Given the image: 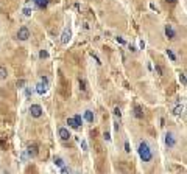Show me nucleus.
<instances>
[{
    "label": "nucleus",
    "instance_id": "nucleus-14",
    "mask_svg": "<svg viewBox=\"0 0 187 174\" xmlns=\"http://www.w3.org/2000/svg\"><path fill=\"white\" fill-rule=\"evenodd\" d=\"M183 112H184V106H183V104H176V106L171 109V114L175 115V117L183 115Z\"/></svg>",
    "mask_w": 187,
    "mask_h": 174
},
{
    "label": "nucleus",
    "instance_id": "nucleus-13",
    "mask_svg": "<svg viewBox=\"0 0 187 174\" xmlns=\"http://www.w3.org/2000/svg\"><path fill=\"white\" fill-rule=\"evenodd\" d=\"M133 114H134L136 118H139V120H142V118H143V110H142V107L139 106V104H136V106H134Z\"/></svg>",
    "mask_w": 187,
    "mask_h": 174
},
{
    "label": "nucleus",
    "instance_id": "nucleus-17",
    "mask_svg": "<svg viewBox=\"0 0 187 174\" xmlns=\"http://www.w3.org/2000/svg\"><path fill=\"white\" fill-rule=\"evenodd\" d=\"M24 93H25L27 98H33V95H34V87L25 86V87H24Z\"/></svg>",
    "mask_w": 187,
    "mask_h": 174
},
{
    "label": "nucleus",
    "instance_id": "nucleus-3",
    "mask_svg": "<svg viewBox=\"0 0 187 174\" xmlns=\"http://www.w3.org/2000/svg\"><path fill=\"white\" fill-rule=\"evenodd\" d=\"M47 90H48V78L47 76H41V79L36 82V86H34V93L42 96V95L47 93Z\"/></svg>",
    "mask_w": 187,
    "mask_h": 174
},
{
    "label": "nucleus",
    "instance_id": "nucleus-11",
    "mask_svg": "<svg viewBox=\"0 0 187 174\" xmlns=\"http://www.w3.org/2000/svg\"><path fill=\"white\" fill-rule=\"evenodd\" d=\"M31 2L38 10H47L48 5H50V0H31Z\"/></svg>",
    "mask_w": 187,
    "mask_h": 174
},
{
    "label": "nucleus",
    "instance_id": "nucleus-34",
    "mask_svg": "<svg viewBox=\"0 0 187 174\" xmlns=\"http://www.w3.org/2000/svg\"><path fill=\"white\" fill-rule=\"evenodd\" d=\"M17 87H19V89H24V87H25V79H19V81H17Z\"/></svg>",
    "mask_w": 187,
    "mask_h": 174
},
{
    "label": "nucleus",
    "instance_id": "nucleus-37",
    "mask_svg": "<svg viewBox=\"0 0 187 174\" xmlns=\"http://www.w3.org/2000/svg\"><path fill=\"white\" fill-rule=\"evenodd\" d=\"M167 2H169V3H171V5H173V3H176V2H178V0H167Z\"/></svg>",
    "mask_w": 187,
    "mask_h": 174
},
{
    "label": "nucleus",
    "instance_id": "nucleus-1",
    "mask_svg": "<svg viewBox=\"0 0 187 174\" xmlns=\"http://www.w3.org/2000/svg\"><path fill=\"white\" fill-rule=\"evenodd\" d=\"M137 154H139L140 160L143 163H151L153 162V149H151V146L147 140H140L139 145H137Z\"/></svg>",
    "mask_w": 187,
    "mask_h": 174
},
{
    "label": "nucleus",
    "instance_id": "nucleus-16",
    "mask_svg": "<svg viewBox=\"0 0 187 174\" xmlns=\"http://www.w3.org/2000/svg\"><path fill=\"white\" fill-rule=\"evenodd\" d=\"M165 54H167V58H169L171 62H176V61H178V56L175 54V51H173L171 48H167V50H165Z\"/></svg>",
    "mask_w": 187,
    "mask_h": 174
},
{
    "label": "nucleus",
    "instance_id": "nucleus-4",
    "mask_svg": "<svg viewBox=\"0 0 187 174\" xmlns=\"http://www.w3.org/2000/svg\"><path fill=\"white\" fill-rule=\"evenodd\" d=\"M28 112H30V115H31V118H41L44 115V109H42V106L41 104H31V106L28 107Z\"/></svg>",
    "mask_w": 187,
    "mask_h": 174
},
{
    "label": "nucleus",
    "instance_id": "nucleus-31",
    "mask_svg": "<svg viewBox=\"0 0 187 174\" xmlns=\"http://www.w3.org/2000/svg\"><path fill=\"white\" fill-rule=\"evenodd\" d=\"M115 40H117V44H120V45H125V44H126V40H125L122 36H117Z\"/></svg>",
    "mask_w": 187,
    "mask_h": 174
},
{
    "label": "nucleus",
    "instance_id": "nucleus-10",
    "mask_svg": "<svg viewBox=\"0 0 187 174\" xmlns=\"http://www.w3.org/2000/svg\"><path fill=\"white\" fill-rule=\"evenodd\" d=\"M33 2H30V0H27L25 2V5L22 6V10H20V12H22V16L24 17H31V14H33Z\"/></svg>",
    "mask_w": 187,
    "mask_h": 174
},
{
    "label": "nucleus",
    "instance_id": "nucleus-25",
    "mask_svg": "<svg viewBox=\"0 0 187 174\" xmlns=\"http://www.w3.org/2000/svg\"><path fill=\"white\" fill-rule=\"evenodd\" d=\"M178 78H179V82H181L183 86H186V84H187V79H186V73H184V72H181V73H179V76H178Z\"/></svg>",
    "mask_w": 187,
    "mask_h": 174
},
{
    "label": "nucleus",
    "instance_id": "nucleus-32",
    "mask_svg": "<svg viewBox=\"0 0 187 174\" xmlns=\"http://www.w3.org/2000/svg\"><path fill=\"white\" fill-rule=\"evenodd\" d=\"M92 58H94V61L97 62V65H101V61H100V58H98V56H97V54H95V53H92Z\"/></svg>",
    "mask_w": 187,
    "mask_h": 174
},
{
    "label": "nucleus",
    "instance_id": "nucleus-6",
    "mask_svg": "<svg viewBox=\"0 0 187 174\" xmlns=\"http://www.w3.org/2000/svg\"><path fill=\"white\" fill-rule=\"evenodd\" d=\"M31 37V33L28 30V26H20V28L17 30V39L20 40V42H27Z\"/></svg>",
    "mask_w": 187,
    "mask_h": 174
},
{
    "label": "nucleus",
    "instance_id": "nucleus-18",
    "mask_svg": "<svg viewBox=\"0 0 187 174\" xmlns=\"http://www.w3.org/2000/svg\"><path fill=\"white\" fill-rule=\"evenodd\" d=\"M8 78V70H6V67L0 65V81H5Z\"/></svg>",
    "mask_w": 187,
    "mask_h": 174
},
{
    "label": "nucleus",
    "instance_id": "nucleus-35",
    "mask_svg": "<svg viewBox=\"0 0 187 174\" xmlns=\"http://www.w3.org/2000/svg\"><path fill=\"white\" fill-rule=\"evenodd\" d=\"M147 67H148V70H150V72H151V70H153V65H151V62H150V61L147 62Z\"/></svg>",
    "mask_w": 187,
    "mask_h": 174
},
{
    "label": "nucleus",
    "instance_id": "nucleus-30",
    "mask_svg": "<svg viewBox=\"0 0 187 174\" xmlns=\"http://www.w3.org/2000/svg\"><path fill=\"white\" fill-rule=\"evenodd\" d=\"M103 138H105V142H108V143H111V140H112V137H111L109 132H105V134H103Z\"/></svg>",
    "mask_w": 187,
    "mask_h": 174
},
{
    "label": "nucleus",
    "instance_id": "nucleus-26",
    "mask_svg": "<svg viewBox=\"0 0 187 174\" xmlns=\"http://www.w3.org/2000/svg\"><path fill=\"white\" fill-rule=\"evenodd\" d=\"M61 174H72V170H70V166H67V165H64L61 168Z\"/></svg>",
    "mask_w": 187,
    "mask_h": 174
},
{
    "label": "nucleus",
    "instance_id": "nucleus-24",
    "mask_svg": "<svg viewBox=\"0 0 187 174\" xmlns=\"http://www.w3.org/2000/svg\"><path fill=\"white\" fill-rule=\"evenodd\" d=\"M48 56H50V54H48L47 50H44V48H42V50H39V59H47Z\"/></svg>",
    "mask_w": 187,
    "mask_h": 174
},
{
    "label": "nucleus",
    "instance_id": "nucleus-8",
    "mask_svg": "<svg viewBox=\"0 0 187 174\" xmlns=\"http://www.w3.org/2000/svg\"><path fill=\"white\" fill-rule=\"evenodd\" d=\"M58 135H59V138H61L62 142H69L72 138L70 131H69L67 128H64V126H59L58 128Z\"/></svg>",
    "mask_w": 187,
    "mask_h": 174
},
{
    "label": "nucleus",
    "instance_id": "nucleus-9",
    "mask_svg": "<svg viewBox=\"0 0 187 174\" xmlns=\"http://www.w3.org/2000/svg\"><path fill=\"white\" fill-rule=\"evenodd\" d=\"M25 152H27V156H28V159H34V157L39 154V148H38V145H36V143H30L28 146H27Z\"/></svg>",
    "mask_w": 187,
    "mask_h": 174
},
{
    "label": "nucleus",
    "instance_id": "nucleus-2",
    "mask_svg": "<svg viewBox=\"0 0 187 174\" xmlns=\"http://www.w3.org/2000/svg\"><path fill=\"white\" fill-rule=\"evenodd\" d=\"M164 143H165V146H167L169 149L176 148V145H178V134H176L175 131H167V132H165V135H164Z\"/></svg>",
    "mask_w": 187,
    "mask_h": 174
},
{
    "label": "nucleus",
    "instance_id": "nucleus-38",
    "mask_svg": "<svg viewBox=\"0 0 187 174\" xmlns=\"http://www.w3.org/2000/svg\"><path fill=\"white\" fill-rule=\"evenodd\" d=\"M80 174H81V173H80Z\"/></svg>",
    "mask_w": 187,
    "mask_h": 174
},
{
    "label": "nucleus",
    "instance_id": "nucleus-15",
    "mask_svg": "<svg viewBox=\"0 0 187 174\" xmlns=\"http://www.w3.org/2000/svg\"><path fill=\"white\" fill-rule=\"evenodd\" d=\"M53 163H55V166H58V168H62V166L66 165V160L62 157H59V156H55L53 157Z\"/></svg>",
    "mask_w": 187,
    "mask_h": 174
},
{
    "label": "nucleus",
    "instance_id": "nucleus-29",
    "mask_svg": "<svg viewBox=\"0 0 187 174\" xmlns=\"http://www.w3.org/2000/svg\"><path fill=\"white\" fill-rule=\"evenodd\" d=\"M125 152H126V154H129V152H131V146H129V142L128 140H125Z\"/></svg>",
    "mask_w": 187,
    "mask_h": 174
},
{
    "label": "nucleus",
    "instance_id": "nucleus-12",
    "mask_svg": "<svg viewBox=\"0 0 187 174\" xmlns=\"http://www.w3.org/2000/svg\"><path fill=\"white\" fill-rule=\"evenodd\" d=\"M83 120H86L87 123H94V121H95V114H94V110L86 109L84 112H83Z\"/></svg>",
    "mask_w": 187,
    "mask_h": 174
},
{
    "label": "nucleus",
    "instance_id": "nucleus-28",
    "mask_svg": "<svg viewBox=\"0 0 187 174\" xmlns=\"http://www.w3.org/2000/svg\"><path fill=\"white\" fill-rule=\"evenodd\" d=\"M114 115H115V118H122V110L119 109V107H114Z\"/></svg>",
    "mask_w": 187,
    "mask_h": 174
},
{
    "label": "nucleus",
    "instance_id": "nucleus-19",
    "mask_svg": "<svg viewBox=\"0 0 187 174\" xmlns=\"http://www.w3.org/2000/svg\"><path fill=\"white\" fill-rule=\"evenodd\" d=\"M72 118L75 120V124H77V126H78V129H80V128H81V124H83V121H84V120H83V117H81L80 114H77V115H73Z\"/></svg>",
    "mask_w": 187,
    "mask_h": 174
},
{
    "label": "nucleus",
    "instance_id": "nucleus-27",
    "mask_svg": "<svg viewBox=\"0 0 187 174\" xmlns=\"http://www.w3.org/2000/svg\"><path fill=\"white\" fill-rule=\"evenodd\" d=\"M20 160H22V163H27V160H28V156H27L25 151L20 152Z\"/></svg>",
    "mask_w": 187,
    "mask_h": 174
},
{
    "label": "nucleus",
    "instance_id": "nucleus-20",
    "mask_svg": "<svg viewBox=\"0 0 187 174\" xmlns=\"http://www.w3.org/2000/svg\"><path fill=\"white\" fill-rule=\"evenodd\" d=\"M80 146H81V149L84 151V152L89 151V145H87V142L84 140V138H81V140H80Z\"/></svg>",
    "mask_w": 187,
    "mask_h": 174
},
{
    "label": "nucleus",
    "instance_id": "nucleus-21",
    "mask_svg": "<svg viewBox=\"0 0 187 174\" xmlns=\"http://www.w3.org/2000/svg\"><path fill=\"white\" fill-rule=\"evenodd\" d=\"M80 90H81V92H86V90H87L86 79H83V78H80Z\"/></svg>",
    "mask_w": 187,
    "mask_h": 174
},
{
    "label": "nucleus",
    "instance_id": "nucleus-5",
    "mask_svg": "<svg viewBox=\"0 0 187 174\" xmlns=\"http://www.w3.org/2000/svg\"><path fill=\"white\" fill-rule=\"evenodd\" d=\"M164 34H165V37H167L169 40H175L178 37V31L175 30V26L167 23V25H164Z\"/></svg>",
    "mask_w": 187,
    "mask_h": 174
},
{
    "label": "nucleus",
    "instance_id": "nucleus-7",
    "mask_svg": "<svg viewBox=\"0 0 187 174\" xmlns=\"http://www.w3.org/2000/svg\"><path fill=\"white\" fill-rule=\"evenodd\" d=\"M70 39H72L70 25H66L64 30H62V33H61V44H62V45H67L69 42H70Z\"/></svg>",
    "mask_w": 187,
    "mask_h": 174
},
{
    "label": "nucleus",
    "instance_id": "nucleus-22",
    "mask_svg": "<svg viewBox=\"0 0 187 174\" xmlns=\"http://www.w3.org/2000/svg\"><path fill=\"white\" fill-rule=\"evenodd\" d=\"M67 124H69V128H72V129H78V126L75 124V120H73L72 117H69V118H67Z\"/></svg>",
    "mask_w": 187,
    "mask_h": 174
},
{
    "label": "nucleus",
    "instance_id": "nucleus-23",
    "mask_svg": "<svg viewBox=\"0 0 187 174\" xmlns=\"http://www.w3.org/2000/svg\"><path fill=\"white\" fill-rule=\"evenodd\" d=\"M154 72H156V75H157V76H164V68H162L161 65H159V64H156V65H154Z\"/></svg>",
    "mask_w": 187,
    "mask_h": 174
},
{
    "label": "nucleus",
    "instance_id": "nucleus-33",
    "mask_svg": "<svg viewBox=\"0 0 187 174\" xmlns=\"http://www.w3.org/2000/svg\"><path fill=\"white\" fill-rule=\"evenodd\" d=\"M128 48H129V51H131V53H137V47H136V45L129 44V45H128Z\"/></svg>",
    "mask_w": 187,
    "mask_h": 174
},
{
    "label": "nucleus",
    "instance_id": "nucleus-36",
    "mask_svg": "<svg viewBox=\"0 0 187 174\" xmlns=\"http://www.w3.org/2000/svg\"><path fill=\"white\" fill-rule=\"evenodd\" d=\"M139 47L142 48V50H143V48H145V42H143V40H139Z\"/></svg>",
    "mask_w": 187,
    "mask_h": 174
}]
</instances>
